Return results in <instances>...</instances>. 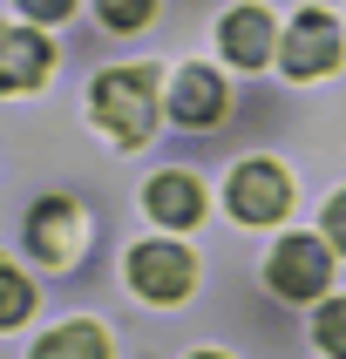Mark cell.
<instances>
[{
	"label": "cell",
	"mask_w": 346,
	"mask_h": 359,
	"mask_svg": "<svg viewBox=\"0 0 346 359\" xmlns=\"http://www.w3.org/2000/svg\"><path fill=\"white\" fill-rule=\"evenodd\" d=\"M326 271H333V244L326 238H285L272 251V292L279 299H319Z\"/></svg>",
	"instance_id": "cell-2"
},
{
	"label": "cell",
	"mask_w": 346,
	"mask_h": 359,
	"mask_svg": "<svg viewBox=\"0 0 346 359\" xmlns=\"http://www.w3.org/2000/svg\"><path fill=\"white\" fill-rule=\"evenodd\" d=\"M27 7V20H68L75 14V0H20Z\"/></svg>",
	"instance_id": "cell-16"
},
{
	"label": "cell",
	"mask_w": 346,
	"mask_h": 359,
	"mask_svg": "<svg viewBox=\"0 0 346 359\" xmlns=\"http://www.w3.org/2000/svg\"><path fill=\"white\" fill-rule=\"evenodd\" d=\"M34 359H109V339H102V325L75 319V325H55V332L34 346Z\"/></svg>",
	"instance_id": "cell-11"
},
{
	"label": "cell",
	"mask_w": 346,
	"mask_h": 359,
	"mask_svg": "<svg viewBox=\"0 0 346 359\" xmlns=\"http://www.w3.org/2000/svg\"><path fill=\"white\" fill-rule=\"evenodd\" d=\"M170 109H177V122H190V129L218 122L224 116V81L211 75V68H183L177 88H170Z\"/></svg>",
	"instance_id": "cell-9"
},
{
	"label": "cell",
	"mask_w": 346,
	"mask_h": 359,
	"mask_svg": "<svg viewBox=\"0 0 346 359\" xmlns=\"http://www.w3.org/2000/svg\"><path fill=\"white\" fill-rule=\"evenodd\" d=\"M319 346H326L333 359H346V299H333V305L319 312Z\"/></svg>",
	"instance_id": "cell-14"
},
{
	"label": "cell",
	"mask_w": 346,
	"mask_h": 359,
	"mask_svg": "<svg viewBox=\"0 0 346 359\" xmlns=\"http://www.w3.org/2000/svg\"><path fill=\"white\" fill-rule=\"evenodd\" d=\"M333 68H340V27H333V14L305 7L285 27V75H333Z\"/></svg>",
	"instance_id": "cell-3"
},
{
	"label": "cell",
	"mask_w": 346,
	"mask_h": 359,
	"mask_svg": "<svg viewBox=\"0 0 346 359\" xmlns=\"http://www.w3.org/2000/svg\"><path fill=\"white\" fill-rule=\"evenodd\" d=\"M285 203H292L285 170H272V163H244V170H231V217L272 224V217H285Z\"/></svg>",
	"instance_id": "cell-5"
},
{
	"label": "cell",
	"mask_w": 346,
	"mask_h": 359,
	"mask_svg": "<svg viewBox=\"0 0 346 359\" xmlns=\"http://www.w3.org/2000/svg\"><path fill=\"white\" fill-rule=\"evenodd\" d=\"M197 278V264L183 244H136L129 251V285H136L142 299H183Z\"/></svg>",
	"instance_id": "cell-4"
},
{
	"label": "cell",
	"mask_w": 346,
	"mask_h": 359,
	"mask_svg": "<svg viewBox=\"0 0 346 359\" xmlns=\"http://www.w3.org/2000/svg\"><path fill=\"white\" fill-rule=\"evenodd\" d=\"M197 210H204V190L190 177H183V170H163L157 183H149V217L157 224H197Z\"/></svg>",
	"instance_id": "cell-10"
},
{
	"label": "cell",
	"mask_w": 346,
	"mask_h": 359,
	"mask_svg": "<svg viewBox=\"0 0 346 359\" xmlns=\"http://www.w3.org/2000/svg\"><path fill=\"white\" fill-rule=\"evenodd\" d=\"M326 244H340V251H346V190L326 203Z\"/></svg>",
	"instance_id": "cell-15"
},
{
	"label": "cell",
	"mask_w": 346,
	"mask_h": 359,
	"mask_svg": "<svg viewBox=\"0 0 346 359\" xmlns=\"http://www.w3.org/2000/svg\"><path fill=\"white\" fill-rule=\"evenodd\" d=\"M197 359H218V353H197Z\"/></svg>",
	"instance_id": "cell-17"
},
{
	"label": "cell",
	"mask_w": 346,
	"mask_h": 359,
	"mask_svg": "<svg viewBox=\"0 0 346 359\" xmlns=\"http://www.w3.org/2000/svg\"><path fill=\"white\" fill-rule=\"evenodd\" d=\"M149 102H157V68H109L95 81V122L122 142L149 136Z\"/></svg>",
	"instance_id": "cell-1"
},
{
	"label": "cell",
	"mask_w": 346,
	"mask_h": 359,
	"mask_svg": "<svg viewBox=\"0 0 346 359\" xmlns=\"http://www.w3.org/2000/svg\"><path fill=\"white\" fill-rule=\"evenodd\" d=\"M75 231H81V217H75V203L68 197H48V203H34V217H27V244H34V258H48V264H68L75 258Z\"/></svg>",
	"instance_id": "cell-6"
},
{
	"label": "cell",
	"mask_w": 346,
	"mask_h": 359,
	"mask_svg": "<svg viewBox=\"0 0 346 359\" xmlns=\"http://www.w3.org/2000/svg\"><path fill=\"white\" fill-rule=\"evenodd\" d=\"M218 41H224V55L238 61V68H265V61H272V14L238 7V14H224Z\"/></svg>",
	"instance_id": "cell-8"
},
{
	"label": "cell",
	"mask_w": 346,
	"mask_h": 359,
	"mask_svg": "<svg viewBox=\"0 0 346 359\" xmlns=\"http://www.w3.org/2000/svg\"><path fill=\"white\" fill-rule=\"evenodd\" d=\"M27 312H34V285L20 278L14 264H0V325H20Z\"/></svg>",
	"instance_id": "cell-12"
},
{
	"label": "cell",
	"mask_w": 346,
	"mask_h": 359,
	"mask_svg": "<svg viewBox=\"0 0 346 359\" xmlns=\"http://www.w3.org/2000/svg\"><path fill=\"white\" fill-rule=\"evenodd\" d=\"M149 7H157V0H102V27L136 34V27H149Z\"/></svg>",
	"instance_id": "cell-13"
},
{
	"label": "cell",
	"mask_w": 346,
	"mask_h": 359,
	"mask_svg": "<svg viewBox=\"0 0 346 359\" xmlns=\"http://www.w3.org/2000/svg\"><path fill=\"white\" fill-rule=\"evenodd\" d=\"M48 61H55V48L34 27H7L0 20V88H34L48 75Z\"/></svg>",
	"instance_id": "cell-7"
}]
</instances>
